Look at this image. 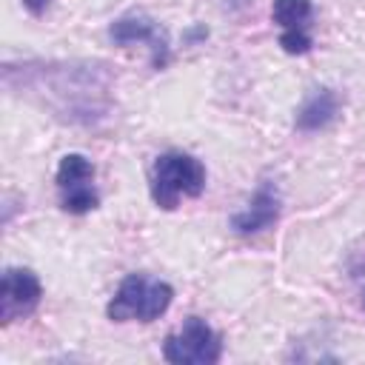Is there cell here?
<instances>
[{
  "label": "cell",
  "instance_id": "cell-1",
  "mask_svg": "<svg viewBox=\"0 0 365 365\" xmlns=\"http://www.w3.org/2000/svg\"><path fill=\"white\" fill-rule=\"evenodd\" d=\"M205 188V168L197 157L168 151L151 168V197L157 208L174 211L182 197H200Z\"/></svg>",
  "mask_w": 365,
  "mask_h": 365
},
{
  "label": "cell",
  "instance_id": "cell-2",
  "mask_svg": "<svg viewBox=\"0 0 365 365\" xmlns=\"http://www.w3.org/2000/svg\"><path fill=\"white\" fill-rule=\"evenodd\" d=\"M171 299H174V288L168 282L151 279L145 274H131L120 282L106 311L114 322H128V319L151 322L168 311Z\"/></svg>",
  "mask_w": 365,
  "mask_h": 365
},
{
  "label": "cell",
  "instance_id": "cell-3",
  "mask_svg": "<svg viewBox=\"0 0 365 365\" xmlns=\"http://www.w3.org/2000/svg\"><path fill=\"white\" fill-rule=\"evenodd\" d=\"M220 339L214 328L200 319L188 317L177 334H168L163 342V356L174 365H214L220 359Z\"/></svg>",
  "mask_w": 365,
  "mask_h": 365
},
{
  "label": "cell",
  "instance_id": "cell-4",
  "mask_svg": "<svg viewBox=\"0 0 365 365\" xmlns=\"http://www.w3.org/2000/svg\"><path fill=\"white\" fill-rule=\"evenodd\" d=\"M57 188L68 214H86L97 205L94 165L83 154H66L57 165Z\"/></svg>",
  "mask_w": 365,
  "mask_h": 365
},
{
  "label": "cell",
  "instance_id": "cell-5",
  "mask_svg": "<svg viewBox=\"0 0 365 365\" xmlns=\"http://www.w3.org/2000/svg\"><path fill=\"white\" fill-rule=\"evenodd\" d=\"M43 297V285L29 268H6L0 282V322L9 325L14 319L29 317Z\"/></svg>",
  "mask_w": 365,
  "mask_h": 365
},
{
  "label": "cell",
  "instance_id": "cell-6",
  "mask_svg": "<svg viewBox=\"0 0 365 365\" xmlns=\"http://www.w3.org/2000/svg\"><path fill=\"white\" fill-rule=\"evenodd\" d=\"M111 40L120 43V46H128V43H148L151 48V60H154V68H163L168 63V37L165 31L160 29L157 20L145 17V14H125L120 17L114 26H111Z\"/></svg>",
  "mask_w": 365,
  "mask_h": 365
},
{
  "label": "cell",
  "instance_id": "cell-7",
  "mask_svg": "<svg viewBox=\"0 0 365 365\" xmlns=\"http://www.w3.org/2000/svg\"><path fill=\"white\" fill-rule=\"evenodd\" d=\"M271 17L282 29L279 46L288 54H305L311 48V34H308L311 0H274Z\"/></svg>",
  "mask_w": 365,
  "mask_h": 365
},
{
  "label": "cell",
  "instance_id": "cell-8",
  "mask_svg": "<svg viewBox=\"0 0 365 365\" xmlns=\"http://www.w3.org/2000/svg\"><path fill=\"white\" fill-rule=\"evenodd\" d=\"M277 217H279V197H277L274 182L265 180V182L257 188V194L251 197L248 208L231 217V228H234L237 234H257V231L268 228Z\"/></svg>",
  "mask_w": 365,
  "mask_h": 365
},
{
  "label": "cell",
  "instance_id": "cell-9",
  "mask_svg": "<svg viewBox=\"0 0 365 365\" xmlns=\"http://www.w3.org/2000/svg\"><path fill=\"white\" fill-rule=\"evenodd\" d=\"M336 111H339L336 94H334L331 88H319V91H314V94L302 103V108H299V114H297V128H302V131L325 128V125L336 117Z\"/></svg>",
  "mask_w": 365,
  "mask_h": 365
},
{
  "label": "cell",
  "instance_id": "cell-10",
  "mask_svg": "<svg viewBox=\"0 0 365 365\" xmlns=\"http://www.w3.org/2000/svg\"><path fill=\"white\" fill-rule=\"evenodd\" d=\"M23 6L31 11V14H43L48 9V0H23Z\"/></svg>",
  "mask_w": 365,
  "mask_h": 365
},
{
  "label": "cell",
  "instance_id": "cell-11",
  "mask_svg": "<svg viewBox=\"0 0 365 365\" xmlns=\"http://www.w3.org/2000/svg\"><path fill=\"white\" fill-rule=\"evenodd\" d=\"M362 308H365V294H362Z\"/></svg>",
  "mask_w": 365,
  "mask_h": 365
}]
</instances>
